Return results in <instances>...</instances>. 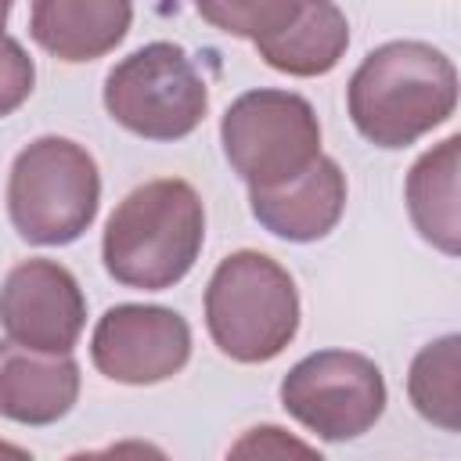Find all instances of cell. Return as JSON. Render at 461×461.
<instances>
[{"label":"cell","mask_w":461,"mask_h":461,"mask_svg":"<svg viewBox=\"0 0 461 461\" xmlns=\"http://www.w3.org/2000/svg\"><path fill=\"white\" fill-rule=\"evenodd\" d=\"M227 36L252 40L259 58L288 76H324L349 47V22L328 0H202L194 7Z\"/></svg>","instance_id":"cell-7"},{"label":"cell","mask_w":461,"mask_h":461,"mask_svg":"<svg viewBox=\"0 0 461 461\" xmlns=\"http://www.w3.org/2000/svg\"><path fill=\"white\" fill-rule=\"evenodd\" d=\"M7 14H11V4L0 0V36H4V22H7Z\"/></svg>","instance_id":"cell-20"},{"label":"cell","mask_w":461,"mask_h":461,"mask_svg":"<svg viewBox=\"0 0 461 461\" xmlns=\"http://www.w3.org/2000/svg\"><path fill=\"white\" fill-rule=\"evenodd\" d=\"M0 461H32V454L25 447H18V443L0 439Z\"/></svg>","instance_id":"cell-19"},{"label":"cell","mask_w":461,"mask_h":461,"mask_svg":"<svg viewBox=\"0 0 461 461\" xmlns=\"http://www.w3.org/2000/svg\"><path fill=\"white\" fill-rule=\"evenodd\" d=\"M86 324V299L68 267L25 259L0 285V328L7 342L36 353H72Z\"/></svg>","instance_id":"cell-10"},{"label":"cell","mask_w":461,"mask_h":461,"mask_svg":"<svg viewBox=\"0 0 461 461\" xmlns=\"http://www.w3.org/2000/svg\"><path fill=\"white\" fill-rule=\"evenodd\" d=\"M461 339L450 331L418 349L407 371V396L414 411L443 432L461 429Z\"/></svg>","instance_id":"cell-15"},{"label":"cell","mask_w":461,"mask_h":461,"mask_svg":"<svg viewBox=\"0 0 461 461\" xmlns=\"http://www.w3.org/2000/svg\"><path fill=\"white\" fill-rule=\"evenodd\" d=\"M133 7L122 0H36L29 7L32 40L58 61L104 58L130 32Z\"/></svg>","instance_id":"cell-13"},{"label":"cell","mask_w":461,"mask_h":461,"mask_svg":"<svg viewBox=\"0 0 461 461\" xmlns=\"http://www.w3.org/2000/svg\"><path fill=\"white\" fill-rule=\"evenodd\" d=\"M223 461H324L306 439L281 425H256L234 439Z\"/></svg>","instance_id":"cell-16"},{"label":"cell","mask_w":461,"mask_h":461,"mask_svg":"<svg viewBox=\"0 0 461 461\" xmlns=\"http://www.w3.org/2000/svg\"><path fill=\"white\" fill-rule=\"evenodd\" d=\"M79 400V364L72 353H36L0 342V418L18 425H54Z\"/></svg>","instance_id":"cell-12"},{"label":"cell","mask_w":461,"mask_h":461,"mask_svg":"<svg viewBox=\"0 0 461 461\" xmlns=\"http://www.w3.org/2000/svg\"><path fill=\"white\" fill-rule=\"evenodd\" d=\"M205 241V209L187 180L162 176L133 187L108 216L101 238L104 270L144 292H166L187 277Z\"/></svg>","instance_id":"cell-2"},{"label":"cell","mask_w":461,"mask_h":461,"mask_svg":"<svg viewBox=\"0 0 461 461\" xmlns=\"http://www.w3.org/2000/svg\"><path fill=\"white\" fill-rule=\"evenodd\" d=\"M65 461H169L155 443L144 439H119L104 450H76Z\"/></svg>","instance_id":"cell-18"},{"label":"cell","mask_w":461,"mask_h":461,"mask_svg":"<svg viewBox=\"0 0 461 461\" xmlns=\"http://www.w3.org/2000/svg\"><path fill=\"white\" fill-rule=\"evenodd\" d=\"M205 328L216 349L238 364L274 360L299 331L292 274L267 252H230L205 285Z\"/></svg>","instance_id":"cell-3"},{"label":"cell","mask_w":461,"mask_h":461,"mask_svg":"<svg viewBox=\"0 0 461 461\" xmlns=\"http://www.w3.org/2000/svg\"><path fill=\"white\" fill-rule=\"evenodd\" d=\"M281 407L328 443L364 436L385 411L378 364L353 349H317L281 378Z\"/></svg>","instance_id":"cell-8"},{"label":"cell","mask_w":461,"mask_h":461,"mask_svg":"<svg viewBox=\"0 0 461 461\" xmlns=\"http://www.w3.org/2000/svg\"><path fill=\"white\" fill-rule=\"evenodd\" d=\"M252 216L263 230L285 241H317L335 230L346 209V173L335 158L321 155L306 173L281 187L249 191Z\"/></svg>","instance_id":"cell-11"},{"label":"cell","mask_w":461,"mask_h":461,"mask_svg":"<svg viewBox=\"0 0 461 461\" xmlns=\"http://www.w3.org/2000/svg\"><path fill=\"white\" fill-rule=\"evenodd\" d=\"M220 144L249 191H267L321 158V122L303 94L259 86L230 101L220 119Z\"/></svg>","instance_id":"cell-5"},{"label":"cell","mask_w":461,"mask_h":461,"mask_svg":"<svg viewBox=\"0 0 461 461\" xmlns=\"http://www.w3.org/2000/svg\"><path fill=\"white\" fill-rule=\"evenodd\" d=\"M346 108L375 148H407L454 115L457 68L432 43H382L349 76Z\"/></svg>","instance_id":"cell-1"},{"label":"cell","mask_w":461,"mask_h":461,"mask_svg":"<svg viewBox=\"0 0 461 461\" xmlns=\"http://www.w3.org/2000/svg\"><path fill=\"white\" fill-rule=\"evenodd\" d=\"M101 173L94 155L68 137L29 140L7 176V212L29 245H68L97 216Z\"/></svg>","instance_id":"cell-4"},{"label":"cell","mask_w":461,"mask_h":461,"mask_svg":"<svg viewBox=\"0 0 461 461\" xmlns=\"http://www.w3.org/2000/svg\"><path fill=\"white\" fill-rule=\"evenodd\" d=\"M457 155L461 137L450 133L436 148H429L407 173V212L425 241L439 252H461V209H457Z\"/></svg>","instance_id":"cell-14"},{"label":"cell","mask_w":461,"mask_h":461,"mask_svg":"<svg viewBox=\"0 0 461 461\" xmlns=\"http://www.w3.org/2000/svg\"><path fill=\"white\" fill-rule=\"evenodd\" d=\"M32 83H36V65L25 54V47L11 36H0V119L29 101Z\"/></svg>","instance_id":"cell-17"},{"label":"cell","mask_w":461,"mask_h":461,"mask_svg":"<svg viewBox=\"0 0 461 461\" xmlns=\"http://www.w3.org/2000/svg\"><path fill=\"white\" fill-rule=\"evenodd\" d=\"M94 367L122 385H155L191 360V328L169 306L119 303L101 313L90 335Z\"/></svg>","instance_id":"cell-9"},{"label":"cell","mask_w":461,"mask_h":461,"mask_svg":"<svg viewBox=\"0 0 461 461\" xmlns=\"http://www.w3.org/2000/svg\"><path fill=\"white\" fill-rule=\"evenodd\" d=\"M104 108L144 140H180L202 126L209 86L180 43L155 40L115 61L104 76Z\"/></svg>","instance_id":"cell-6"}]
</instances>
